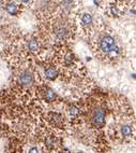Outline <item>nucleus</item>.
<instances>
[{"instance_id": "obj_16", "label": "nucleus", "mask_w": 136, "mask_h": 153, "mask_svg": "<svg viewBox=\"0 0 136 153\" xmlns=\"http://www.w3.org/2000/svg\"><path fill=\"white\" fill-rule=\"evenodd\" d=\"M28 153H40V152H39V149H38V148L32 147V148H30V149H29V152H28Z\"/></svg>"}, {"instance_id": "obj_3", "label": "nucleus", "mask_w": 136, "mask_h": 153, "mask_svg": "<svg viewBox=\"0 0 136 153\" xmlns=\"http://www.w3.org/2000/svg\"><path fill=\"white\" fill-rule=\"evenodd\" d=\"M100 3L105 8L107 14L117 17L125 12L129 6V0H100Z\"/></svg>"}, {"instance_id": "obj_8", "label": "nucleus", "mask_w": 136, "mask_h": 153, "mask_svg": "<svg viewBox=\"0 0 136 153\" xmlns=\"http://www.w3.org/2000/svg\"><path fill=\"white\" fill-rule=\"evenodd\" d=\"M60 65L64 68H74L76 66V57L75 55L70 51L63 52L60 60Z\"/></svg>"}, {"instance_id": "obj_15", "label": "nucleus", "mask_w": 136, "mask_h": 153, "mask_svg": "<svg viewBox=\"0 0 136 153\" xmlns=\"http://www.w3.org/2000/svg\"><path fill=\"white\" fill-rule=\"evenodd\" d=\"M57 142H58V140L55 137H49V138L46 139V146L49 148H55L56 145H57Z\"/></svg>"}, {"instance_id": "obj_12", "label": "nucleus", "mask_w": 136, "mask_h": 153, "mask_svg": "<svg viewBox=\"0 0 136 153\" xmlns=\"http://www.w3.org/2000/svg\"><path fill=\"white\" fill-rule=\"evenodd\" d=\"M120 133H121V135L124 137H130L133 135V128L131 127V125L129 124H125L123 125L122 127H121V129H120Z\"/></svg>"}, {"instance_id": "obj_14", "label": "nucleus", "mask_w": 136, "mask_h": 153, "mask_svg": "<svg viewBox=\"0 0 136 153\" xmlns=\"http://www.w3.org/2000/svg\"><path fill=\"white\" fill-rule=\"evenodd\" d=\"M79 112H81V110H79V108H78L77 106H71V107L69 108V114L72 116V118L78 116Z\"/></svg>"}, {"instance_id": "obj_17", "label": "nucleus", "mask_w": 136, "mask_h": 153, "mask_svg": "<svg viewBox=\"0 0 136 153\" xmlns=\"http://www.w3.org/2000/svg\"><path fill=\"white\" fill-rule=\"evenodd\" d=\"M77 153H84V152H77Z\"/></svg>"}, {"instance_id": "obj_7", "label": "nucleus", "mask_w": 136, "mask_h": 153, "mask_svg": "<svg viewBox=\"0 0 136 153\" xmlns=\"http://www.w3.org/2000/svg\"><path fill=\"white\" fill-rule=\"evenodd\" d=\"M105 110L103 108H97L95 111L92 114L91 118V122L92 124L97 126V127H102L103 125L105 124Z\"/></svg>"}, {"instance_id": "obj_11", "label": "nucleus", "mask_w": 136, "mask_h": 153, "mask_svg": "<svg viewBox=\"0 0 136 153\" xmlns=\"http://www.w3.org/2000/svg\"><path fill=\"white\" fill-rule=\"evenodd\" d=\"M14 2L18 4L22 9H24L25 7H30L34 4V0H2V2Z\"/></svg>"}, {"instance_id": "obj_1", "label": "nucleus", "mask_w": 136, "mask_h": 153, "mask_svg": "<svg viewBox=\"0 0 136 153\" xmlns=\"http://www.w3.org/2000/svg\"><path fill=\"white\" fill-rule=\"evenodd\" d=\"M97 50L99 55L107 60H117L121 56V48L109 31H102L97 36Z\"/></svg>"}, {"instance_id": "obj_5", "label": "nucleus", "mask_w": 136, "mask_h": 153, "mask_svg": "<svg viewBox=\"0 0 136 153\" xmlns=\"http://www.w3.org/2000/svg\"><path fill=\"white\" fill-rule=\"evenodd\" d=\"M34 82H36V74L31 69H23L17 74V83L22 88H30L34 84Z\"/></svg>"}, {"instance_id": "obj_2", "label": "nucleus", "mask_w": 136, "mask_h": 153, "mask_svg": "<svg viewBox=\"0 0 136 153\" xmlns=\"http://www.w3.org/2000/svg\"><path fill=\"white\" fill-rule=\"evenodd\" d=\"M54 10L53 13H57L62 16L74 21L76 13L78 12V8L81 4V0H53Z\"/></svg>"}, {"instance_id": "obj_9", "label": "nucleus", "mask_w": 136, "mask_h": 153, "mask_svg": "<svg viewBox=\"0 0 136 153\" xmlns=\"http://www.w3.org/2000/svg\"><path fill=\"white\" fill-rule=\"evenodd\" d=\"M44 74H45V78H46V79L49 80V81H54V80H56L58 78L59 70L55 66H48L47 68H45Z\"/></svg>"}, {"instance_id": "obj_6", "label": "nucleus", "mask_w": 136, "mask_h": 153, "mask_svg": "<svg viewBox=\"0 0 136 153\" xmlns=\"http://www.w3.org/2000/svg\"><path fill=\"white\" fill-rule=\"evenodd\" d=\"M78 20H79V25H81V27L84 30L91 31L92 29L95 28V18H93L91 13L84 12V13H81V15H78Z\"/></svg>"}, {"instance_id": "obj_4", "label": "nucleus", "mask_w": 136, "mask_h": 153, "mask_svg": "<svg viewBox=\"0 0 136 153\" xmlns=\"http://www.w3.org/2000/svg\"><path fill=\"white\" fill-rule=\"evenodd\" d=\"M24 46L27 50V52L31 55H40L43 51V42L39 37L30 36L27 39H25Z\"/></svg>"}, {"instance_id": "obj_13", "label": "nucleus", "mask_w": 136, "mask_h": 153, "mask_svg": "<svg viewBox=\"0 0 136 153\" xmlns=\"http://www.w3.org/2000/svg\"><path fill=\"white\" fill-rule=\"evenodd\" d=\"M50 120H52V122H53V124L55 125H60L62 123V116L60 115V114H57V113H53L52 115H50Z\"/></svg>"}, {"instance_id": "obj_10", "label": "nucleus", "mask_w": 136, "mask_h": 153, "mask_svg": "<svg viewBox=\"0 0 136 153\" xmlns=\"http://www.w3.org/2000/svg\"><path fill=\"white\" fill-rule=\"evenodd\" d=\"M43 96H44V99L48 102H53L57 98V94L54 91L53 88H45L44 91H43Z\"/></svg>"}]
</instances>
